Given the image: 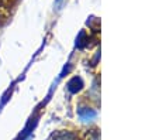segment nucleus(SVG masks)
I'll return each mask as SVG.
<instances>
[{
    "instance_id": "1",
    "label": "nucleus",
    "mask_w": 159,
    "mask_h": 140,
    "mask_svg": "<svg viewBox=\"0 0 159 140\" xmlns=\"http://www.w3.org/2000/svg\"><path fill=\"white\" fill-rule=\"evenodd\" d=\"M52 140H78V136L73 132H58L52 136Z\"/></svg>"
},
{
    "instance_id": "2",
    "label": "nucleus",
    "mask_w": 159,
    "mask_h": 140,
    "mask_svg": "<svg viewBox=\"0 0 159 140\" xmlns=\"http://www.w3.org/2000/svg\"><path fill=\"white\" fill-rule=\"evenodd\" d=\"M83 140H100V132L96 128L89 129L83 133Z\"/></svg>"
}]
</instances>
